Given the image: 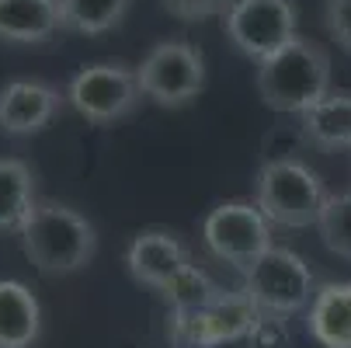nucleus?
<instances>
[{
  "mask_svg": "<svg viewBox=\"0 0 351 348\" xmlns=\"http://www.w3.org/2000/svg\"><path fill=\"white\" fill-rule=\"evenodd\" d=\"M132 0H60V21L73 35H105L122 25Z\"/></svg>",
  "mask_w": 351,
  "mask_h": 348,
  "instance_id": "f3484780",
  "label": "nucleus"
},
{
  "mask_svg": "<svg viewBox=\"0 0 351 348\" xmlns=\"http://www.w3.org/2000/svg\"><path fill=\"white\" fill-rule=\"evenodd\" d=\"M35 202L32 167L18 157H0V233H18Z\"/></svg>",
  "mask_w": 351,
  "mask_h": 348,
  "instance_id": "dca6fc26",
  "label": "nucleus"
},
{
  "mask_svg": "<svg viewBox=\"0 0 351 348\" xmlns=\"http://www.w3.org/2000/svg\"><path fill=\"white\" fill-rule=\"evenodd\" d=\"M324 25L330 38L351 56V0H327L324 4Z\"/></svg>",
  "mask_w": 351,
  "mask_h": 348,
  "instance_id": "aec40b11",
  "label": "nucleus"
},
{
  "mask_svg": "<svg viewBox=\"0 0 351 348\" xmlns=\"http://www.w3.org/2000/svg\"><path fill=\"white\" fill-rule=\"evenodd\" d=\"M317 230H320L330 255L351 262V192L327 195L320 220H317Z\"/></svg>",
  "mask_w": 351,
  "mask_h": 348,
  "instance_id": "6ab92c4d",
  "label": "nucleus"
},
{
  "mask_svg": "<svg viewBox=\"0 0 351 348\" xmlns=\"http://www.w3.org/2000/svg\"><path fill=\"white\" fill-rule=\"evenodd\" d=\"M66 97L45 80H11L0 87V132L35 136L63 112Z\"/></svg>",
  "mask_w": 351,
  "mask_h": 348,
  "instance_id": "9d476101",
  "label": "nucleus"
},
{
  "mask_svg": "<svg viewBox=\"0 0 351 348\" xmlns=\"http://www.w3.org/2000/svg\"><path fill=\"white\" fill-rule=\"evenodd\" d=\"M299 122L320 150H351V91H327L299 115Z\"/></svg>",
  "mask_w": 351,
  "mask_h": 348,
  "instance_id": "2eb2a0df",
  "label": "nucleus"
},
{
  "mask_svg": "<svg viewBox=\"0 0 351 348\" xmlns=\"http://www.w3.org/2000/svg\"><path fill=\"white\" fill-rule=\"evenodd\" d=\"M164 296H167L174 317H184V314H195V310L209 307L213 300H219L223 289H219L202 268H198V265H188V268L164 289Z\"/></svg>",
  "mask_w": 351,
  "mask_h": 348,
  "instance_id": "a211bd4d",
  "label": "nucleus"
},
{
  "mask_svg": "<svg viewBox=\"0 0 351 348\" xmlns=\"http://www.w3.org/2000/svg\"><path fill=\"white\" fill-rule=\"evenodd\" d=\"M202 240L219 262L243 272L271 247V220L258 202H223L206 216Z\"/></svg>",
  "mask_w": 351,
  "mask_h": 348,
  "instance_id": "0eeeda50",
  "label": "nucleus"
},
{
  "mask_svg": "<svg viewBox=\"0 0 351 348\" xmlns=\"http://www.w3.org/2000/svg\"><path fill=\"white\" fill-rule=\"evenodd\" d=\"M136 80L143 97H149V102L164 108H184L206 87V60L184 38L157 42L136 67Z\"/></svg>",
  "mask_w": 351,
  "mask_h": 348,
  "instance_id": "39448f33",
  "label": "nucleus"
},
{
  "mask_svg": "<svg viewBox=\"0 0 351 348\" xmlns=\"http://www.w3.org/2000/svg\"><path fill=\"white\" fill-rule=\"evenodd\" d=\"M306 327L324 348H351V282H327L317 289Z\"/></svg>",
  "mask_w": 351,
  "mask_h": 348,
  "instance_id": "4468645a",
  "label": "nucleus"
},
{
  "mask_svg": "<svg viewBox=\"0 0 351 348\" xmlns=\"http://www.w3.org/2000/svg\"><path fill=\"white\" fill-rule=\"evenodd\" d=\"M243 292L261 314L289 317L313 303L317 286L310 265L289 247H268V251L243 268Z\"/></svg>",
  "mask_w": 351,
  "mask_h": 348,
  "instance_id": "20e7f679",
  "label": "nucleus"
},
{
  "mask_svg": "<svg viewBox=\"0 0 351 348\" xmlns=\"http://www.w3.org/2000/svg\"><path fill=\"white\" fill-rule=\"evenodd\" d=\"M66 102L90 126H112L139 108L143 91L136 70H129L125 63H90L70 80Z\"/></svg>",
  "mask_w": 351,
  "mask_h": 348,
  "instance_id": "423d86ee",
  "label": "nucleus"
},
{
  "mask_svg": "<svg viewBox=\"0 0 351 348\" xmlns=\"http://www.w3.org/2000/svg\"><path fill=\"white\" fill-rule=\"evenodd\" d=\"M226 38L250 60H268L295 38L292 0H233L223 11Z\"/></svg>",
  "mask_w": 351,
  "mask_h": 348,
  "instance_id": "6e6552de",
  "label": "nucleus"
},
{
  "mask_svg": "<svg viewBox=\"0 0 351 348\" xmlns=\"http://www.w3.org/2000/svg\"><path fill=\"white\" fill-rule=\"evenodd\" d=\"M18 237L25 258L42 275H73L97 251V233L87 216L60 202H35Z\"/></svg>",
  "mask_w": 351,
  "mask_h": 348,
  "instance_id": "f257e3e1",
  "label": "nucleus"
},
{
  "mask_svg": "<svg viewBox=\"0 0 351 348\" xmlns=\"http://www.w3.org/2000/svg\"><path fill=\"white\" fill-rule=\"evenodd\" d=\"M164 11L181 21H206L213 14H223L233 0H160Z\"/></svg>",
  "mask_w": 351,
  "mask_h": 348,
  "instance_id": "412c9836",
  "label": "nucleus"
},
{
  "mask_svg": "<svg viewBox=\"0 0 351 348\" xmlns=\"http://www.w3.org/2000/svg\"><path fill=\"white\" fill-rule=\"evenodd\" d=\"M254 198H258V209L289 230H306L317 227L320 209L327 202V192L324 181L299 161H268L258 171L254 181Z\"/></svg>",
  "mask_w": 351,
  "mask_h": 348,
  "instance_id": "7ed1b4c3",
  "label": "nucleus"
},
{
  "mask_svg": "<svg viewBox=\"0 0 351 348\" xmlns=\"http://www.w3.org/2000/svg\"><path fill=\"white\" fill-rule=\"evenodd\" d=\"M261 310L247 300V292H233V296H219L209 307L174 317V341L191 345V348H209V345H223V341H237L243 334H254V327L261 324Z\"/></svg>",
  "mask_w": 351,
  "mask_h": 348,
  "instance_id": "1a4fd4ad",
  "label": "nucleus"
},
{
  "mask_svg": "<svg viewBox=\"0 0 351 348\" xmlns=\"http://www.w3.org/2000/svg\"><path fill=\"white\" fill-rule=\"evenodd\" d=\"M42 331V307L18 279H0V348H32Z\"/></svg>",
  "mask_w": 351,
  "mask_h": 348,
  "instance_id": "f8f14e48",
  "label": "nucleus"
},
{
  "mask_svg": "<svg viewBox=\"0 0 351 348\" xmlns=\"http://www.w3.org/2000/svg\"><path fill=\"white\" fill-rule=\"evenodd\" d=\"M330 91V56L327 49L295 35L289 45L258 63V94L275 112L303 115Z\"/></svg>",
  "mask_w": 351,
  "mask_h": 348,
  "instance_id": "f03ea898",
  "label": "nucleus"
},
{
  "mask_svg": "<svg viewBox=\"0 0 351 348\" xmlns=\"http://www.w3.org/2000/svg\"><path fill=\"white\" fill-rule=\"evenodd\" d=\"M63 28L60 0H0V38L18 45L49 42Z\"/></svg>",
  "mask_w": 351,
  "mask_h": 348,
  "instance_id": "ddd939ff",
  "label": "nucleus"
},
{
  "mask_svg": "<svg viewBox=\"0 0 351 348\" xmlns=\"http://www.w3.org/2000/svg\"><path fill=\"white\" fill-rule=\"evenodd\" d=\"M125 265H129V275L139 286H149V289L164 292L191 265V258H188V247L174 233H167V230H143L129 244Z\"/></svg>",
  "mask_w": 351,
  "mask_h": 348,
  "instance_id": "9b49d317",
  "label": "nucleus"
}]
</instances>
